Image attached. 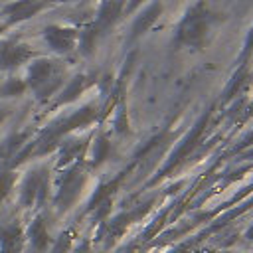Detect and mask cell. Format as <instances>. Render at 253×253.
Segmentation results:
<instances>
[{
  "mask_svg": "<svg viewBox=\"0 0 253 253\" xmlns=\"http://www.w3.org/2000/svg\"><path fill=\"white\" fill-rule=\"evenodd\" d=\"M208 24H210L208 10H204V6H196L192 12H188V16L184 18V22L180 24L178 38L182 42H186V43L200 45L204 42V38H206Z\"/></svg>",
  "mask_w": 253,
  "mask_h": 253,
  "instance_id": "cell-1",
  "label": "cell"
},
{
  "mask_svg": "<svg viewBox=\"0 0 253 253\" xmlns=\"http://www.w3.org/2000/svg\"><path fill=\"white\" fill-rule=\"evenodd\" d=\"M45 38L49 40V43H51L55 49L63 51V49H69V47H71V43H73V40H75V34L69 32V30H53V28H49L47 34H45Z\"/></svg>",
  "mask_w": 253,
  "mask_h": 253,
  "instance_id": "cell-2",
  "label": "cell"
},
{
  "mask_svg": "<svg viewBox=\"0 0 253 253\" xmlns=\"http://www.w3.org/2000/svg\"><path fill=\"white\" fill-rule=\"evenodd\" d=\"M20 229L16 225H10V227H2L0 229V243H2V249L4 253H14L20 245Z\"/></svg>",
  "mask_w": 253,
  "mask_h": 253,
  "instance_id": "cell-3",
  "label": "cell"
},
{
  "mask_svg": "<svg viewBox=\"0 0 253 253\" xmlns=\"http://www.w3.org/2000/svg\"><path fill=\"white\" fill-rule=\"evenodd\" d=\"M40 6H42V4H38V2H32V0H22V2L12 4V6H10L6 12H10L14 20H22V18H30V16H32L36 10H40Z\"/></svg>",
  "mask_w": 253,
  "mask_h": 253,
  "instance_id": "cell-4",
  "label": "cell"
},
{
  "mask_svg": "<svg viewBox=\"0 0 253 253\" xmlns=\"http://www.w3.org/2000/svg\"><path fill=\"white\" fill-rule=\"evenodd\" d=\"M30 55V51L26 49V45H18V47H6L0 55V65H16L22 59H26Z\"/></svg>",
  "mask_w": 253,
  "mask_h": 253,
  "instance_id": "cell-5",
  "label": "cell"
},
{
  "mask_svg": "<svg viewBox=\"0 0 253 253\" xmlns=\"http://www.w3.org/2000/svg\"><path fill=\"white\" fill-rule=\"evenodd\" d=\"M119 12H121V2H119V0H109V2H105V6H103L101 12H99V26L105 28V26L113 24V22L117 20Z\"/></svg>",
  "mask_w": 253,
  "mask_h": 253,
  "instance_id": "cell-6",
  "label": "cell"
},
{
  "mask_svg": "<svg viewBox=\"0 0 253 253\" xmlns=\"http://www.w3.org/2000/svg\"><path fill=\"white\" fill-rule=\"evenodd\" d=\"M158 14H160V4L150 6V8L146 10V14H144L142 18H138V20H136L134 30H132V32H134V36H136V34H140V32H144V30H146L154 20H156V16H158Z\"/></svg>",
  "mask_w": 253,
  "mask_h": 253,
  "instance_id": "cell-7",
  "label": "cell"
},
{
  "mask_svg": "<svg viewBox=\"0 0 253 253\" xmlns=\"http://www.w3.org/2000/svg\"><path fill=\"white\" fill-rule=\"evenodd\" d=\"M30 237H32L36 249H43V247H45V243H47V233H45V227H43L42 219H36V223L30 227Z\"/></svg>",
  "mask_w": 253,
  "mask_h": 253,
  "instance_id": "cell-8",
  "label": "cell"
},
{
  "mask_svg": "<svg viewBox=\"0 0 253 253\" xmlns=\"http://www.w3.org/2000/svg\"><path fill=\"white\" fill-rule=\"evenodd\" d=\"M20 140H24V136H12L10 140H6V142H4V146L0 148V160H4V158H8V156H12L14 148L20 144Z\"/></svg>",
  "mask_w": 253,
  "mask_h": 253,
  "instance_id": "cell-9",
  "label": "cell"
},
{
  "mask_svg": "<svg viewBox=\"0 0 253 253\" xmlns=\"http://www.w3.org/2000/svg\"><path fill=\"white\" fill-rule=\"evenodd\" d=\"M12 182H14V176H12L10 172L0 174V202H2V200H4V196L8 194V190H10Z\"/></svg>",
  "mask_w": 253,
  "mask_h": 253,
  "instance_id": "cell-10",
  "label": "cell"
},
{
  "mask_svg": "<svg viewBox=\"0 0 253 253\" xmlns=\"http://www.w3.org/2000/svg\"><path fill=\"white\" fill-rule=\"evenodd\" d=\"M22 89H24V83H22V81H16V79H12V81L6 85L4 93H6V95H16V93H20Z\"/></svg>",
  "mask_w": 253,
  "mask_h": 253,
  "instance_id": "cell-11",
  "label": "cell"
},
{
  "mask_svg": "<svg viewBox=\"0 0 253 253\" xmlns=\"http://www.w3.org/2000/svg\"><path fill=\"white\" fill-rule=\"evenodd\" d=\"M251 47H253V30H251V34H249V38H247V43H245V53H247Z\"/></svg>",
  "mask_w": 253,
  "mask_h": 253,
  "instance_id": "cell-12",
  "label": "cell"
},
{
  "mask_svg": "<svg viewBox=\"0 0 253 253\" xmlns=\"http://www.w3.org/2000/svg\"><path fill=\"white\" fill-rule=\"evenodd\" d=\"M6 115H8V113H6V109H0V123L4 121V117H6Z\"/></svg>",
  "mask_w": 253,
  "mask_h": 253,
  "instance_id": "cell-13",
  "label": "cell"
},
{
  "mask_svg": "<svg viewBox=\"0 0 253 253\" xmlns=\"http://www.w3.org/2000/svg\"><path fill=\"white\" fill-rule=\"evenodd\" d=\"M138 2H140V0H132V2H130V6H128V8H134V6H136V4H138Z\"/></svg>",
  "mask_w": 253,
  "mask_h": 253,
  "instance_id": "cell-14",
  "label": "cell"
}]
</instances>
